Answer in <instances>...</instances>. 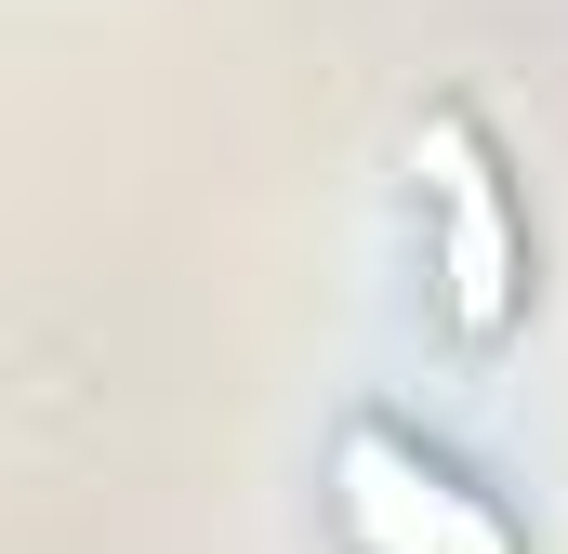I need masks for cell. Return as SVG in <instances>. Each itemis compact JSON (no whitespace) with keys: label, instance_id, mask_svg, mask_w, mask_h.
Instances as JSON below:
<instances>
[{"label":"cell","instance_id":"2","mask_svg":"<svg viewBox=\"0 0 568 554\" xmlns=\"http://www.w3.org/2000/svg\"><path fill=\"white\" fill-rule=\"evenodd\" d=\"M331 529H344V554H529L516 515L449 449L397 435V422H344V449H331Z\"/></svg>","mask_w":568,"mask_h":554},{"label":"cell","instance_id":"1","mask_svg":"<svg viewBox=\"0 0 568 554\" xmlns=\"http://www.w3.org/2000/svg\"><path fill=\"white\" fill-rule=\"evenodd\" d=\"M410 172H424V225H436V317L463 343H503L529 317V225H516V185H503L489 133L463 106H436Z\"/></svg>","mask_w":568,"mask_h":554}]
</instances>
